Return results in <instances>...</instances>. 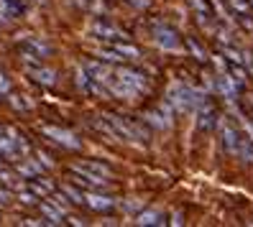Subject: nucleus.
I'll list each match as a JSON object with an SVG mask.
<instances>
[{
	"mask_svg": "<svg viewBox=\"0 0 253 227\" xmlns=\"http://www.w3.org/2000/svg\"><path fill=\"white\" fill-rule=\"evenodd\" d=\"M8 100H10V105H13L16 110H31V102L23 100L21 95H13V92H8Z\"/></svg>",
	"mask_w": 253,
	"mask_h": 227,
	"instance_id": "nucleus-22",
	"label": "nucleus"
},
{
	"mask_svg": "<svg viewBox=\"0 0 253 227\" xmlns=\"http://www.w3.org/2000/svg\"><path fill=\"white\" fill-rule=\"evenodd\" d=\"M41 212L46 215V225H62V222H64V220H62V212H59L54 204H49V202L41 204Z\"/></svg>",
	"mask_w": 253,
	"mask_h": 227,
	"instance_id": "nucleus-14",
	"label": "nucleus"
},
{
	"mask_svg": "<svg viewBox=\"0 0 253 227\" xmlns=\"http://www.w3.org/2000/svg\"><path fill=\"white\" fill-rule=\"evenodd\" d=\"M90 84H92V77H90V72H87L84 67L77 69V87L84 89V92H90Z\"/></svg>",
	"mask_w": 253,
	"mask_h": 227,
	"instance_id": "nucleus-19",
	"label": "nucleus"
},
{
	"mask_svg": "<svg viewBox=\"0 0 253 227\" xmlns=\"http://www.w3.org/2000/svg\"><path fill=\"white\" fill-rule=\"evenodd\" d=\"M0 3H3L5 13H10L13 18H18V16H23V13L28 10V3H26V0H0Z\"/></svg>",
	"mask_w": 253,
	"mask_h": 227,
	"instance_id": "nucleus-11",
	"label": "nucleus"
},
{
	"mask_svg": "<svg viewBox=\"0 0 253 227\" xmlns=\"http://www.w3.org/2000/svg\"><path fill=\"white\" fill-rule=\"evenodd\" d=\"M0 100H3V95H0Z\"/></svg>",
	"mask_w": 253,
	"mask_h": 227,
	"instance_id": "nucleus-28",
	"label": "nucleus"
},
{
	"mask_svg": "<svg viewBox=\"0 0 253 227\" xmlns=\"http://www.w3.org/2000/svg\"><path fill=\"white\" fill-rule=\"evenodd\" d=\"M18 199L23 204H36V194L34 191H18Z\"/></svg>",
	"mask_w": 253,
	"mask_h": 227,
	"instance_id": "nucleus-25",
	"label": "nucleus"
},
{
	"mask_svg": "<svg viewBox=\"0 0 253 227\" xmlns=\"http://www.w3.org/2000/svg\"><path fill=\"white\" fill-rule=\"evenodd\" d=\"M0 181H3L5 187H18V189H21V184L16 181V174H10V171H5V169H0Z\"/></svg>",
	"mask_w": 253,
	"mask_h": 227,
	"instance_id": "nucleus-24",
	"label": "nucleus"
},
{
	"mask_svg": "<svg viewBox=\"0 0 253 227\" xmlns=\"http://www.w3.org/2000/svg\"><path fill=\"white\" fill-rule=\"evenodd\" d=\"M92 34L95 36H100V38H126V34L121 31L118 26H113V23H108V21H95L92 23Z\"/></svg>",
	"mask_w": 253,
	"mask_h": 227,
	"instance_id": "nucleus-7",
	"label": "nucleus"
},
{
	"mask_svg": "<svg viewBox=\"0 0 253 227\" xmlns=\"http://www.w3.org/2000/svg\"><path fill=\"white\" fill-rule=\"evenodd\" d=\"M84 69L90 72L92 82H97V84H102V87H110V84H113V79H115V72H113L110 67H105V64L87 62V64H84Z\"/></svg>",
	"mask_w": 253,
	"mask_h": 227,
	"instance_id": "nucleus-5",
	"label": "nucleus"
},
{
	"mask_svg": "<svg viewBox=\"0 0 253 227\" xmlns=\"http://www.w3.org/2000/svg\"><path fill=\"white\" fill-rule=\"evenodd\" d=\"M128 3H133V5H138V8H141V5H146V3H148V0H128Z\"/></svg>",
	"mask_w": 253,
	"mask_h": 227,
	"instance_id": "nucleus-27",
	"label": "nucleus"
},
{
	"mask_svg": "<svg viewBox=\"0 0 253 227\" xmlns=\"http://www.w3.org/2000/svg\"><path fill=\"white\" fill-rule=\"evenodd\" d=\"M138 225H164V217L159 215V212H141Z\"/></svg>",
	"mask_w": 253,
	"mask_h": 227,
	"instance_id": "nucleus-18",
	"label": "nucleus"
},
{
	"mask_svg": "<svg viewBox=\"0 0 253 227\" xmlns=\"http://www.w3.org/2000/svg\"><path fill=\"white\" fill-rule=\"evenodd\" d=\"M154 36H156V43H161V46H167V49L176 46V38H174V34L169 31V28H164V26H154Z\"/></svg>",
	"mask_w": 253,
	"mask_h": 227,
	"instance_id": "nucleus-9",
	"label": "nucleus"
},
{
	"mask_svg": "<svg viewBox=\"0 0 253 227\" xmlns=\"http://www.w3.org/2000/svg\"><path fill=\"white\" fill-rule=\"evenodd\" d=\"M84 204L97 209V212H102V209H113L115 199H113V196H105V194H92L90 191V194H84Z\"/></svg>",
	"mask_w": 253,
	"mask_h": 227,
	"instance_id": "nucleus-8",
	"label": "nucleus"
},
{
	"mask_svg": "<svg viewBox=\"0 0 253 227\" xmlns=\"http://www.w3.org/2000/svg\"><path fill=\"white\" fill-rule=\"evenodd\" d=\"M5 135L10 138L13 148H16L21 156H26V153H28V143H26V138H23V135H21V133H18L16 128H5Z\"/></svg>",
	"mask_w": 253,
	"mask_h": 227,
	"instance_id": "nucleus-10",
	"label": "nucleus"
},
{
	"mask_svg": "<svg viewBox=\"0 0 253 227\" xmlns=\"http://www.w3.org/2000/svg\"><path fill=\"white\" fill-rule=\"evenodd\" d=\"M41 133L46 135V138H51V141H56L59 146H64V148H80L82 143L74 138V135L69 133V130H62V128H54V125H43L41 128Z\"/></svg>",
	"mask_w": 253,
	"mask_h": 227,
	"instance_id": "nucleus-3",
	"label": "nucleus"
},
{
	"mask_svg": "<svg viewBox=\"0 0 253 227\" xmlns=\"http://www.w3.org/2000/svg\"><path fill=\"white\" fill-rule=\"evenodd\" d=\"M21 51L26 56H36V59H46L51 54V46L39 36H23L21 38Z\"/></svg>",
	"mask_w": 253,
	"mask_h": 227,
	"instance_id": "nucleus-1",
	"label": "nucleus"
},
{
	"mask_svg": "<svg viewBox=\"0 0 253 227\" xmlns=\"http://www.w3.org/2000/svg\"><path fill=\"white\" fill-rule=\"evenodd\" d=\"M62 194L67 196V199H69L72 204H82V202H84V194H82V191H77L74 187H62Z\"/></svg>",
	"mask_w": 253,
	"mask_h": 227,
	"instance_id": "nucleus-21",
	"label": "nucleus"
},
{
	"mask_svg": "<svg viewBox=\"0 0 253 227\" xmlns=\"http://www.w3.org/2000/svg\"><path fill=\"white\" fill-rule=\"evenodd\" d=\"M97 56H102L105 62H123V56L118 54L115 49H100V51H97Z\"/></svg>",
	"mask_w": 253,
	"mask_h": 227,
	"instance_id": "nucleus-23",
	"label": "nucleus"
},
{
	"mask_svg": "<svg viewBox=\"0 0 253 227\" xmlns=\"http://www.w3.org/2000/svg\"><path fill=\"white\" fill-rule=\"evenodd\" d=\"M92 125H95V128H97L100 133H105V135H108L110 141H121V135H118V130L113 128V123H110L108 117H105V120H102V117H97V120H95Z\"/></svg>",
	"mask_w": 253,
	"mask_h": 227,
	"instance_id": "nucleus-13",
	"label": "nucleus"
},
{
	"mask_svg": "<svg viewBox=\"0 0 253 227\" xmlns=\"http://www.w3.org/2000/svg\"><path fill=\"white\" fill-rule=\"evenodd\" d=\"M31 191H34L36 196H49V194H51V184L34 176V179H31Z\"/></svg>",
	"mask_w": 253,
	"mask_h": 227,
	"instance_id": "nucleus-17",
	"label": "nucleus"
},
{
	"mask_svg": "<svg viewBox=\"0 0 253 227\" xmlns=\"http://www.w3.org/2000/svg\"><path fill=\"white\" fill-rule=\"evenodd\" d=\"M113 49L121 54L123 59H138V56H141V51L133 46V43H126V41H121V38L115 41V46H113Z\"/></svg>",
	"mask_w": 253,
	"mask_h": 227,
	"instance_id": "nucleus-12",
	"label": "nucleus"
},
{
	"mask_svg": "<svg viewBox=\"0 0 253 227\" xmlns=\"http://www.w3.org/2000/svg\"><path fill=\"white\" fill-rule=\"evenodd\" d=\"M80 166H82V169H87V171H92V174H100V176L110 179V169H108L105 163H95V161H82Z\"/></svg>",
	"mask_w": 253,
	"mask_h": 227,
	"instance_id": "nucleus-16",
	"label": "nucleus"
},
{
	"mask_svg": "<svg viewBox=\"0 0 253 227\" xmlns=\"http://www.w3.org/2000/svg\"><path fill=\"white\" fill-rule=\"evenodd\" d=\"M72 174L77 176V181H80V184H84V187H105V184H108V179H105V176L87 171V169H82L80 163H77V166H72Z\"/></svg>",
	"mask_w": 253,
	"mask_h": 227,
	"instance_id": "nucleus-6",
	"label": "nucleus"
},
{
	"mask_svg": "<svg viewBox=\"0 0 253 227\" xmlns=\"http://www.w3.org/2000/svg\"><path fill=\"white\" fill-rule=\"evenodd\" d=\"M39 171H41L39 163H34V161H31V163H23V166H18V169H16V174H18V176H26V179L39 176Z\"/></svg>",
	"mask_w": 253,
	"mask_h": 227,
	"instance_id": "nucleus-20",
	"label": "nucleus"
},
{
	"mask_svg": "<svg viewBox=\"0 0 253 227\" xmlns=\"http://www.w3.org/2000/svg\"><path fill=\"white\" fill-rule=\"evenodd\" d=\"M26 74H28L34 82L43 84V87H51V84L56 82V72L49 69V67H41V62H28V64H26Z\"/></svg>",
	"mask_w": 253,
	"mask_h": 227,
	"instance_id": "nucleus-2",
	"label": "nucleus"
},
{
	"mask_svg": "<svg viewBox=\"0 0 253 227\" xmlns=\"http://www.w3.org/2000/svg\"><path fill=\"white\" fill-rule=\"evenodd\" d=\"M8 92H10V79L0 72V95H8Z\"/></svg>",
	"mask_w": 253,
	"mask_h": 227,
	"instance_id": "nucleus-26",
	"label": "nucleus"
},
{
	"mask_svg": "<svg viewBox=\"0 0 253 227\" xmlns=\"http://www.w3.org/2000/svg\"><path fill=\"white\" fill-rule=\"evenodd\" d=\"M115 82H121V84H126V87H130V89H143L146 87V79H143V74L141 72H136V69H130V67H121L115 72Z\"/></svg>",
	"mask_w": 253,
	"mask_h": 227,
	"instance_id": "nucleus-4",
	"label": "nucleus"
},
{
	"mask_svg": "<svg viewBox=\"0 0 253 227\" xmlns=\"http://www.w3.org/2000/svg\"><path fill=\"white\" fill-rule=\"evenodd\" d=\"M0 153H3L5 158H21V153L16 148H13V143H10V138L5 135V130L0 133Z\"/></svg>",
	"mask_w": 253,
	"mask_h": 227,
	"instance_id": "nucleus-15",
	"label": "nucleus"
}]
</instances>
